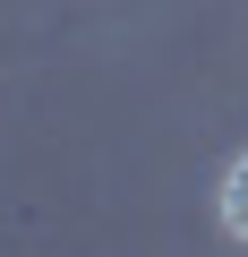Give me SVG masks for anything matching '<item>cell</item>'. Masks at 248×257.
I'll use <instances>...</instances> for the list:
<instances>
[{
    "mask_svg": "<svg viewBox=\"0 0 248 257\" xmlns=\"http://www.w3.org/2000/svg\"><path fill=\"white\" fill-rule=\"evenodd\" d=\"M222 231H231V240L248 248V155H239V163L222 172Z\"/></svg>",
    "mask_w": 248,
    "mask_h": 257,
    "instance_id": "1",
    "label": "cell"
}]
</instances>
